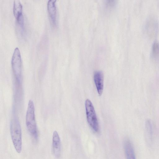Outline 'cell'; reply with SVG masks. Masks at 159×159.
Instances as JSON below:
<instances>
[{"mask_svg": "<svg viewBox=\"0 0 159 159\" xmlns=\"http://www.w3.org/2000/svg\"><path fill=\"white\" fill-rule=\"evenodd\" d=\"M153 52L154 55H157L159 53V45L157 43H155L153 45Z\"/></svg>", "mask_w": 159, "mask_h": 159, "instance_id": "obj_10", "label": "cell"}, {"mask_svg": "<svg viewBox=\"0 0 159 159\" xmlns=\"http://www.w3.org/2000/svg\"><path fill=\"white\" fill-rule=\"evenodd\" d=\"M85 107L88 122L94 132H98L99 126L95 110L92 102L89 99L85 101Z\"/></svg>", "mask_w": 159, "mask_h": 159, "instance_id": "obj_4", "label": "cell"}, {"mask_svg": "<svg viewBox=\"0 0 159 159\" xmlns=\"http://www.w3.org/2000/svg\"><path fill=\"white\" fill-rule=\"evenodd\" d=\"M13 13L18 24L22 28L24 26V18L22 14V6L20 1L14 0L13 4Z\"/></svg>", "mask_w": 159, "mask_h": 159, "instance_id": "obj_5", "label": "cell"}, {"mask_svg": "<svg viewBox=\"0 0 159 159\" xmlns=\"http://www.w3.org/2000/svg\"><path fill=\"white\" fill-rule=\"evenodd\" d=\"M52 150L55 157L58 158L60 156L61 150V142L58 134L56 131H54L53 134Z\"/></svg>", "mask_w": 159, "mask_h": 159, "instance_id": "obj_6", "label": "cell"}, {"mask_svg": "<svg viewBox=\"0 0 159 159\" xmlns=\"http://www.w3.org/2000/svg\"><path fill=\"white\" fill-rule=\"evenodd\" d=\"M56 0H50L48 2V11L51 23L53 26L56 25L57 20V9L56 5Z\"/></svg>", "mask_w": 159, "mask_h": 159, "instance_id": "obj_7", "label": "cell"}, {"mask_svg": "<svg viewBox=\"0 0 159 159\" xmlns=\"http://www.w3.org/2000/svg\"><path fill=\"white\" fill-rule=\"evenodd\" d=\"M124 147L127 159H135L133 145L129 139L125 141Z\"/></svg>", "mask_w": 159, "mask_h": 159, "instance_id": "obj_9", "label": "cell"}, {"mask_svg": "<svg viewBox=\"0 0 159 159\" xmlns=\"http://www.w3.org/2000/svg\"><path fill=\"white\" fill-rule=\"evenodd\" d=\"M10 134L14 147L17 152L22 150V131L20 124L16 117L13 118L11 122Z\"/></svg>", "mask_w": 159, "mask_h": 159, "instance_id": "obj_2", "label": "cell"}, {"mask_svg": "<svg viewBox=\"0 0 159 159\" xmlns=\"http://www.w3.org/2000/svg\"><path fill=\"white\" fill-rule=\"evenodd\" d=\"M94 80L98 94L101 95L103 89V75L101 71H97L94 73Z\"/></svg>", "mask_w": 159, "mask_h": 159, "instance_id": "obj_8", "label": "cell"}, {"mask_svg": "<svg viewBox=\"0 0 159 159\" xmlns=\"http://www.w3.org/2000/svg\"><path fill=\"white\" fill-rule=\"evenodd\" d=\"M26 124L30 135L34 140L38 139V133L34 113V106L33 101L28 102L26 115Z\"/></svg>", "mask_w": 159, "mask_h": 159, "instance_id": "obj_1", "label": "cell"}, {"mask_svg": "<svg viewBox=\"0 0 159 159\" xmlns=\"http://www.w3.org/2000/svg\"><path fill=\"white\" fill-rule=\"evenodd\" d=\"M11 66L16 80L18 84L22 82V62L20 53L18 48L14 50L11 59Z\"/></svg>", "mask_w": 159, "mask_h": 159, "instance_id": "obj_3", "label": "cell"}]
</instances>
